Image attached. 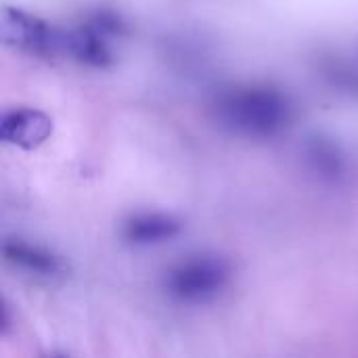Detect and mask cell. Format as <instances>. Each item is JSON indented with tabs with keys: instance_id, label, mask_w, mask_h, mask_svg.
<instances>
[{
	"instance_id": "1",
	"label": "cell",
	"mask_w": 358,
	"mask_h": 358,
	"mask_svg": "<svg viewBox=\"0 0 358 358\" xmlns=\"http://www.w3.org/2000/svg\"><path fill=\"white\" fill-rule=\"evenodd\" d=\"M214 111L222 126L252 138L275 136L292 122L289 99L266 84H245L222 90L216 96Z\"/></svg>"
},
{
	"instance_id": "2",
	"label": "cell",
	"mask_w": 358,
	"mask_h": 358,
	"mask_svg": "<svg viewBox=\"0 0 358 358\" xmlns=\"http://www.w3.org/2000/svg\"><path fill=\"white\" fill-rule=\"evenodd\" d=\"M231 268L218 256H195L178 262L166 273V292L185 304L214 300L229 283Z\"/></svg>"
},
{
	"instance_id": "3",
	"label": "cell",
	"mask_w": 358,
	"mask_h": 358,
	"mask_svg": "<svg viewBox=\"0 0 358 358\" xmlns=\"http://www.w3.org/2000/svg\"><path fill=\"white\" fill-rule=\"evenodd\" d=\"M122 31L120 19L109 13H96L88 23L63 36V46L82 63L105 67L111 63L109 38Z\"/></svg>"
},
{
	"instance_id": "4",
	"label": "cell",
	"mask_w": 358,
	"mask_h": 358,
	"mask_svg": "<svg viewBox=\"0 0 358 358\" xmlns=\"http://www.w3.org/2000/svg\"><path fill=\"white\" fill-rule=\"evenodd\" d=\"M0 36L6 44L36 55H48L63 46V38L46 21L19 8L2 10Z\"/></svg>"
},
{
	"instance_id": "5",
	"label": "cell",
	"mask_w": 358,
	"mask_h": 358,
	"mask_svg": "<svg viewBox=\"0 0 358 358\" xmlns=\"http://www.w3.org/2000/svg\"><path fill=\"white\" fill-rule=\"evenodd\" d=\"M52 130V122L38 109H13L2 115L0 132L2 138L15 147L34 149L42 145Z\"/></svg>"
},
{
	"instance_id": "6",
	"label": "cell",
	"mask_w": 358,
	"mask_h": 358,
	"mask_svg": "<svg viewBox=\"0 0 358 358\" xmlns=\"http://www.w3.org/2000/svg\"><path fill=\"white\" fill-rule=\"evenodd\" d=\"M2 254H4V260L25 273H31L36 277H46V279H52L57 275L63 273L65 264L63 260L40 248V245H31V243H25V241H6L2 245Z\"/></svg>"
},
{
	"instance_id": "7",
	"label": "cell",
	"mask_w": 358,
	"mask_h": 358,
	"mask_svg": "<svg viewBox=\"0 0 358 358\" xmlns=\"http://www.w3.org/2000/svg\"><path fill=\"white\" fill-rule=\"evenodd\" d=\"M180 233V222L168 214L145 212L126 220L124 237L134 245H155L174 239Z\"/></svg>"
},
{
	"instance_id": "8",
	"label": "cell",
	"mask_w": 358,
	"mask_h": 358,
	"mask_svg": "<svg viewBox=\"0 0 358 358\" xmlns=\"http://www.w3.org/2000/svg\"><path fill=\"white\" fill-rule=\"evenodd\" d=\"M304 155H306L308 168L321 180L338 182L346 174V168H348L346 155H344L342 147L334 138H327L323 134H317V136L308 138Z\"/></svg>"
}]
</instances>
